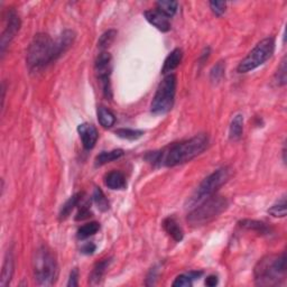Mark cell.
Segmentation results:
<instances>
[{"label":"cell","mask_w":287,"mask_h":287,"mask_svg":"<svg viewBox=\"0 0 287 287\" xmlns=\"http://www.w3.org/2000/svg\"><path fill=\"white\" fill-rule=\"evenodd\" d=\"M207 145L209 137L205 134H200L183 142L172 144L160 151H151L146 155V160L155 166H177L203 153Z\"/></svg>","instance_id":"6da1fadb"},{"label":"cell","mask_w":287,"mask_h":287,"mask_svg":"<svg viewBox=\"0 0 287 287\" xmlns=\"http://www.w3.org/2000/svg\"><path fill=\"white\" fill-rule=\"evenodd\" d=\"M56 61L54 41L45 33L34 36L27 49L26 63L32 72H37Z\"/></svg>","instance_id":"7a4b0ae2"},{"label":"cell","mask_w":287,"mask_h":287,"mask_svg":"<svg viewBox=\"0 0 287 287\" xmlns=\"http://www.w3.org/2000/svg\"><path fill=\"white\" fill-rule=\"evenodd\" d=\"M286 255L266 256L257 263L254 275L255 282L259 286H277L286 277Z\"/></svg>","instance_id":"3957f363"},{"label":"cell","mask_w":287,"mask_h":287,"mask_svg":"<svg viewBox=\"0 0 287 287\" xmlns=\"http://www.w3.org/2000/svg\"><path fill=\"white\" fill-rule=\"evenodd\" d=\"M34 277L39 286H52L58 278L59 266L55 256L47 247L41 246L33 259Z\"/></svg>","instance_id":"277c9868"},{"label":"cell","mask_w":287,"mask_h":287,"mask_svg":"<svg viewBox=\"0 0 287 287\" xmlns=\"http://www.w3.org/2000/svg\"><path fill=\"white\" fill-rule=\"evenodd\" d=\"M230 176H231V170L228 166L219 168V170L210 174L209 176L201 182V184L194 191V193L191 195V198L187 202V207L193 209L196 205H199L203 201L215 195L217 191L224 183L228 182Z\"/></svg>","instance_id":"5b68a950"},{"label":"cell","mask_w":287,"mask_h":287,"mask_svg":"<svg viewBox=\"0 0 287 287\" xmlns=\"http://www.w3.org/2000/svg\"><path fill=\"white\" fill-rule=\"evenodd\" d=\"M228 201L222 196H211L189 213L188 222L192 227H201L215 220L227 210Z\"/></svg>","instance_id":"8992f818"},{"label":"cell","mask_w":287,"mask_h":287,"mask_svg":"<svg viewBox=\"0 0 287 287\" xmlns=\"http://www.w3.org/2000/svg\"><path fill=\"white\" fill-rule=\"evenodd\" d=\"M176 76L172 73L163 79L150 105V110L154 115L167 114L173 108L176 94Z\"/></svg>","instance_id":"52a82bcc"},{"label":"cell","mask_w":287,"mask_h":287,"mask_svg":"<svg viewBox=\"0 0 287 287\" xmlns=\"http://www.w3.org/2000/svg\"><path fill=\"white\" fill-rule=\"evenodd\" d=\"M275 50V38L267 37L258 43L238 65L239 73H248L263 65L272 58Z\"/></svg>","instance_id":"ba28073f"},{"label":"cell","mask_w":287,"mask_h":287,"mask_svg":"<svg viewBox=\"0 0 287 287\" xmlns=\"http://www.w3.org/2000/svg\"><path fill=\"white\" fill-rule=\"evenodd\" d=\"M94 67L101 82V87H102L103 95L107 99H112V89L110 82V76L112 72V58L110 53L102 50V52L98 55L97 60H95Z\"/></svg>","instance_id":"9c48e42d"},{"label":"cell","mask_w":287,"mask_h":287,"mask_svg":"<svg viewBox=\"0 0 287 287\" xmlns=\"http://www.w3.org/2000/svg\"><path fill=\"white\" fill-rule=\"evenodd\" d=\"M20 30V18L16 10L10 8L7 14H6V26L2 34V39H0V49H2V55L5 54L6 48L9 46L11 41L15 38L17 33Z\"/></svg>","instance_id":"30bf717a"},{"label":"cell","mask_w":287,"mask_h":287,"mask_svg":"<svg viewBox=\"0 0 287 287\" xmlns=\"http://www.w3.org/2000/svg\"><path fill=\"white\" fill-rule=\"evenodd\" d=\"M77 133L80 135L83 147L87 150L92 149L98 142V131L91 123H81L77 126Z\"/></svg>","instance_id":"8fae6325"},{"label":"cell","mask_w":287,"mask_h":287,"mask_svg":"<svg viewBox=\"0 0 287 287\" xmlns=\"http://www.w3.org/2000/svg\"><path fill=\"white\" fill-rule=\"evenodd\" d=\"M75 38H76V34L72 30H65L64 32L61 33V35L58 37V39L54 41L56 60L61 58L62 55L72 47V45L74 44Z\"/></svg>","instance_id":"7c38bea8"},{"label":"cell","mask_w":287,"mask_h":287,"mask_svg":"<svg viewBox=\"0 0 287 287\" xmlns=\"http://www.w3.org/2000/svg\"><path fill=\"white\" fill-rule=\"evenodd\" d=\"M144 16H145L146 20H147L150 25L156 27L159 31H161L163 33H167L171 31L170 18H167L166 16L161 14L160 11H157L156 9L155 10H146L144 13Z\"/></svg>","instance_id":"4fadbf2b"},{"label":"cell","mask_w":287,"mask_h":287,"mask_svg":"<svg viewBox=\"0 0 287 287\" xmlns=\"http://www.w3.org/2000/svg\"><path fill=\"white\" fill-rule=\"evenodd\" d=\"M14 268H15V262H14L13 251L8 250L7 254L5 256L3 271H2V278H0V286L6 287L9 285L11 278H13Z\"/></svg>","instance_id":"5bb4252c"},{"label":"cell","mask_w":287,"mask_h":287,"mask_svg":"<svg viewBox=\"0 0 287 287\" xmlns=\"http://www.w3.org/2000/svg\"><path fill=\"white\" fill-rule=\"evenodd\" d=\"M182 59H183L182 49L181 48L173 49L172 52L168 54L167 58L165 59L164 64H163V67H162L163 74H167V73H170L171 74V72H173L179 64H181Z\"/></svg>","instance_id":"9a60e30c"},{"label":"cell","mask_w":287,"mask_h":287,"mask_svg":"<svg viewBox=\"0 0 287 287\" xmlns=\"http://www.w3.org/2000/svg\"><path fill=\"white\" fill-rule=\"evenodd\" d=\"M111 263H112V258H107V259H103L95 264V266L93 267L89 277L90 284L91 285L100 284L101 280H102V277L105 276L107 269L109 268Z\"/></svg>","instance_id":"2e32d148"},{"label":"cell","mask_w":287,"mask_h":287,"mask_svg":"<svg viewBox=\"0 0 287 287\" xmlns=\"http://www.w3.org/2000/svg\"><path fill=\"white\" fill-rule=\"evenodd\" d=\"M105 184L111 190H123L127 187L126 177L119 171H112L105 177Z\"/></svg>","instance_id":"e0dca14e"},{"label":"cell","mask_w":287,"mask_h":287,"mask_svg":"<svg viewBox=\"0 0 287 287\" xmlns=\"http://www.w3.org/2000/svg\"><path fill=\"white\" fill-rule=\"evenodd\" d=\"M163 228H164L165 231L171 236V237L179 243V241L183 240L184 232L182 228L179 227V224L176 222V220L174 218H166L164 221H163Z\"/></svg>","instance_id":"ac0fdd59"},{"label":"cell","mask_w":287,"mask_h":287,"mask_svg":"<svg viewBox=\"0 0 287 287\" xmlns=\"http://www.w3.org/2000/svg\"><path fill=\"white\" fill-rule=\"evenodd\" d=\"M239 226L245 229L252 230L262 236H269L272 233V229L269 228L266 223L257 220H250V219H245V220L239 221Z\"/></svg>","instance_id":"d6986e66"},{"label":"cell","mask_w":287,"mask_h":287,"mask_svg":"<svg viewBox=\"0 0 287 287\" xmlns=\"http://www.w3.org/2000/svg\"><path fill=\"white\" fill-rule=\"evenodd\" d=\"M82 195H83V193H75L74 195H72L71 198L67 200L63 205H62L60 215H59V218H60L61 221L65 220L66 218H69V216L71 215L72 211L74 210V207L77 206V204L81 202Z\"/></svg>","instance_id":"ffe728a7"},{"label":"cell","mask_w":287,"mask_h":287,"mask_svg":"<svg viewBox=\"0 0 287 287\" xmlns=\"http://www.w3.org/2000/svg\"><path fill=\"white\" fill-rule=\"evenodd\" d=\"M244 133V116L236 115L230 123L229 137L231 140H239Z\"/></svg>","instance_id":"44dd1931"},{"label":"cell","mask_w":287,"mask_h":287,"mask_svg":"<svg viewBox=\"0 0 287 287\" xmlns=\"http://www.w3.org/2000/svg\"><path fill=\"white\" fill-rule=\"evenodd\" d=\"M177 8L178 3L173 2V0H161V2L156 3V10L166 16L167 18H171V17L175 15Z\"/></svg>","instance_id":"7402d4cb"},{"label":"cell","mask_w":287,"mask_h":287,"mask_svg":"<svg viewBox=\"0 0 287 287\" xmlns=\"http://www.w3.org/2000/svg\"><path fill=\"white\" fill-rule=\"evenodd\" d=\"M123 156V150L121 149H114L111 151H102L99 154L95 159V166H102L107 163L114 162L116 160H119L120 157Z\"/></svg>","instance_id":"603a6c76"},{"label":"cell","mask_w":287,"mask_h":287,"mask_svg":"<svg viewBox=\"0 0 287 287\" xmlns=\"http://www.w3.org/2000/svg\"><path fill=\"white\" fill-rule=\"evenodd\" d=\"M98 120L100 122V125L103 128H111L115 125L116 117L108 108H106V107H99Z\"/></svg>","instance_id":"cb8c5ba5"},{"label":"cell","mask_w":287,"mask_h":287,"mask_svg":"<svg viewBox=\"0 0 287 287\" xmlns=\"http://www.w3.org/2000/svg\"><path fill=\"white\" fill-rule=\"evenodd\" d=\"M100 230V223L99 222H90L84 224L80 229L77 230L76 237L79 240H84L91 237V236L95 234Z\"/></svg>","instance_id":"d4e9b609"},{"label":"cell","mask_w":287,"mask_h":287,"mask_svg":"<svg viewBox=\"0 0 287 287\" xmlns=\"http://www.w3.org/2000/svg\"><path fill=\"white\" fill-rule=\"evenodd\" d=\"M92 198H93V202L95 203V205H97V207L101 212H106L109 210V207H110L109 201L106 198L105 193L102 192V190H101L100 188L94 189Z\"/></svg>","instance_id":"484cf974"},{"label":"cell","mask_w":287,"mask_h":287,"mask_svg":"<svg viewBox=\"0 0 287 287\" xmlns=\"http://www.w3.org/2000/svg\"><path fill=\"white\" fill-rule=\"evenodd\" d=\"M119 138L127 139V140H137L144 136V131H138V129H131V128H120L115 132Z\"/></svg>","instance_id":"4316f807"},{"label":"cell","mask_w":287,"mask_h":287,"mask_svg":"<svg viewBox=\"0 0 287 287\" xmlns=\"http://www.w3.org/2000/svg\"><path fill=\"white\" fill-rule=\"evenodd\" d=\"M116 36H117V31H115V30L107 31L106 33H103L102 35L100 36L99 42H98V47L100 49H102V50L106 49V48H108L110 45L114 43Z\"/></svg>","instance_id":"83f0119b"},{"label":"cell","mask_w":287,"mask_h":287,"mask_svg":"<svg viewBox=\"0 0 287 287\" xmlns=\"http://www.w3.org/2000/svg\"><path fill=\"white\" fill-rule=\"evenodd\" d=\"M268 213L275 218H285L286 217V196L284 195L277 203H275L271 209H268Z\"/></svg>","instance_id":"f1b7e54d"},{"label":"cell","mask_w":287,"mask_h":287,"mask_svg":"<svg viewBox=\"0 0 287 287\" xmlns=\"http://www.w3.org/2000/svg\"><path fill=\"white\" fill-rule=\"evenodd\" d=\"M224 70H226V66L222 61L218 62V63L212 67L210 71V80L213 83H219L220 82L223 76H224Z\"/></svg>","instance_id":"f546056e"},{"label":"cell","mask_w":287,"mask_h":287,"mask_svg":"<svg viewBox=\"0 0 287 287\" xmlns=\"http://www.w3.org/2000/svg\"><path fill=\"white\" fill-rule=\"evenodd\" d=\"M287 69H286V56H284L282 62H280V65L278 66L276 75H275V82H276L277 86H285L286 80H287Z\"/></svg>","instance_id":"4dcf8cb0"},{"label":"cell","mask_w":287,"mask_h":287,"mask_svg":"<svg viewBox=\"0 0 287 287\" xmlns=\"http://www.w3.org/2000/svg\"><path fill=\"white\" fill-rule=\"evenodd\" d=\"M209 5L212 13L218 17L222 16L224 14V11H226V7H227L226 2H210Z\"/></svg>","instance_id":"1f68e13d"},{"label":"cell","mask_w":287,"mask_h":287,"mask_svg":"<svg viewBox=\"0 0 287 287\" xmlns=\"http://www.w3.org/2000/svg\"><path fill=\"white\" fill-rule=\"evenodd\" d=\"M174 287H190L192 286V278L190 277L189 274L179 275L175 278L173 283Z\"/></svg>","instance_id":"d6a6232c"},{"label":"cell","mask_w":287,"mask_h":287,"mask_svg":"<svg viewBox=\"0 0 287 287\" xmlns=\"http://www.w3.org/2000/svg\"><path fill=\"white\" fill-rule=\"evenodd\" d=\"M91 217V211H90V202H87L86 204H82L79 209L77 215L75 216V220L76 221H81V220H86V219Z\"/></svg>","instance_id":"836d02e7"},{"label":"cell","mask_w":287,"mask_h":287,"mask_svg":"<svg viewBox=\"0 0 287 287\" xmlns=\"http://www.w3.org/2000/svg\"><path fill=\"white\" fill-rule=\"evenodd\" d=\"M77 285H79V271L76 268H74L70 274V278H69V282H67V286L76 287Z\"/></svg>","instance_id":"e575fe53"},{"label":"cell","mask_w":287,"mask_h":287,"mask_svg":"<svg viewBox=\"0 0 287 287\" xmlns=\"http://www.w3.org/2000/svg\"><path fill=\"white\" fill-rule=\"evenodd\" d=\"M95 249H97V246H95L92 243H88L82 247L81 251H82V254H84V255H92L93 252L95 251Z\"/></svg>","instance_id":"d590c367"},{"label":"cell","mask_w":287,"mask_h":287,"mask_svg":"<svg viewBox=\"0 0 287 287\" xmlns=\"http://www.w3.org/2000/svg\"><path fill=\"white\" fill-rule=\"evenodd\" d=\"M218 277L216 276V275H210V276H207L206 279H205V285L206 286H209V287H213V286H216L218 285Z\"/></svg>","instance_id":"8d00e7d4"},{"label":"cell","mask_w":287,"mask_h":287,"mask_svg":"<svg viewBox=\"0 0 287 287\" xmlns=\"http://www.w3.org/2000/svg\"><path fill=\"white\" fill-rule=\"evenodd\" d=\"M285 154H286V148H285V146H284V148H283V161H284V163H286V159H285Z\"/></svg>","instance_id":"74e56055"}]
</instances>
